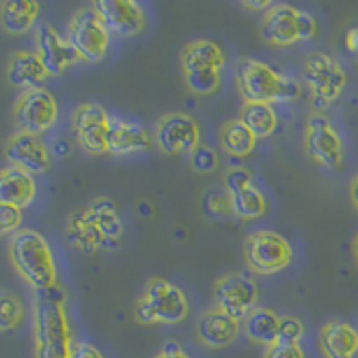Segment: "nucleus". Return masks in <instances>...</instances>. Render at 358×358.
<instances>
[{
    "label": "nucleus",
    "mask_w": 358,
    "mask_h": 358,
    "mask_svg": "<svg viewBox=\"0 0 358 358\" xmlns=\"http://www.w3.org/2000/svg\"><path fill=\"white\" fill-rule=\"evenodd\" d=\"M34 342L36 358H70L72 330L65 312V297L54 285L40 290L34 303Z\"/></svg>",
    "instance_id": "f257e3e1"
},
{
    "label": "nucleus",
    "mask_w": 358,
    "mask_h": 358,
    "mask_svg": "<svg viewBox=\"0 0 358 358\" xmlns=\"http://www.w3.org/2000/svg\"><path fill=\"white\" fill-rule=\"evenodd\" d=\"M9 257L22 278L36 292L52 289L57 281L52 249L34 229H18L9 244Z\"/></svg>",
    "instance_id": "f03ea898"
},
{
    "label": "nucleus",
    "mask_w": 358,
    "mask_h": 358,
    "mask_svg": "<svg viewBox=\"0 0 358 358\" xmlns=\"http://www.w3.org/2000/svg\"><path fill=\"white\" fill-rule=\"evenodd\" d=\"M236 83L245 102H289L301 95V85L260 59L244 57L236 69Z\"/></svg>",
    "instance_id": "7ed1b4c3"
},
{
    "label": "nucleus",
    "mask_w": 358,
    "mask_h": 358,
    "mask_svg": "<svg viewBox=\"0 0 358 358\" xmlns=\"http://www.w3.org/2000/svg\"><path fill=\"white\" fill-rule=\"evenodd\" d=\"M188 315L183 290L163 278L147 281L145 292L134 305V317L142 324H178Z\"/></svg>",
    "instance_id": "20e7f679"
},
{
    "label": "nucleus",
    "mask_w": 358,
    "mask_h": 358,
    "mask_svg": "<svg viewBox=\"0 0 358 358\" xmlns=\"http://www.w3.org/2000/svg\"><path fill=\"white\" fill-rule=\"evenodd\" d=\"M317 34V22L310 13L289 4H273L264 13L262 38L273 45H292L312 40Z\"/></svg>",
    "instance_id": "39448f33"
},
{
    "label": "nucleus",
    "mask_w": 358,
    "mask_h": 358,
    "mask_svg": "<svg viewBox=\"0 0 358 358\" xmlns=\"http://www.w3.org/2000/svg\"><path fill=\"white\" fill-rule=\"evenodd\" d=\"M303 78L317 110L331 106L346 86V72L337 59L324 52H312L303 63Z\"/></svg>",
    "instance_id": "423d86ee"
},
{
    "label": "nucleus",
    "mask_w": 358,
    "mask_h": 358,
    "mask_svg": "<svg viewBox=\"0 0 358 358\" xmlns=\"http://www.w3.org/2000/svg\"><path fill=\"white\" fill-rule=\"evenodd\" d=\"M66 40L81 59L88 63L101 62L110 45V31L104 27L92 6L79 9L66 29Z\"/></svg>",
    "instance_id": "0eeeda50"
},
{
    "label": "nucleus",
    "mask_w": 358,
    "mask_h": 358,
    "mask_svg": "<svg viewBox=\"0 0 358 358\" xmlns=\"http://www.w3.org/2000/svg\"><path fill=\"white\" fill-rule=\"evenodd\" d=\"M245 262L258 274H276L285 271L294 252L285 236L276 231H257L245 241Z\"/></svg>",
    "instance_id": "6e6552de"
},
{
    "label": "nucleus",
    "mask_w": 358,
    "mask_h": 358,
    "mask_svg": "<svg viewBox=\"0 0 358 358\" xmlns=\"http://www.w3.org/2000/svg\"><path fill=\"white\" fill-rule=\"evenodd\" d=\"M57 120V102L49 90H27L15 106V124L20 133L40 136Z\"/></svg>",
    "instance_id": "1a4fd4ad"
},
{
    "label": "nucleus",
    "mask_w": 358,
    "mask_h": 358,
    "mask_svg": "<svg viewBox=\"0 0 358 358\" xmlns=\"http://www.w3.org/2000/svg\"><path fill=\"white\" fill-rule=\"evenodd\" d=\"M213 297L217 308L235 317L236 321H244L245 315L257 305L258 287L248 274H226L215 283Z\"/></svg>",
    "instance_id": "9d476101"
},
{
    "label": "nucleus",
    "mask_w": 358,
    "mask_h": 358,
    "mask_svg": "<svg viewBox=\"0 0 358 358\" xmlns=\"http://www.w3.org/2000/svg\"><path fill=\"white\" fill-rule=\"evenodd\" d=\"M305 147L310 158L321 163L322 167L337 169L344 158L341 134L322 113L310 115L306 122Z\"/></svg>",
    "instance_id": "9b49d317"
},
{
    "label": "nucleus",
    "mask_w": 358,
    "mask_h": 358,
    "mask_svg": "<svg viewBox=\"0 0 358 358\" xmlns=\"http://www.w3.org/2000/svg\"><path fill=\"white\" fill-rule=\"evenodd\" d=\"M156 143L165 155H190L201 143V129L187 113H169L156 124Z\"/></svg>",
    "instance_id": "f8f14e48"
},
{
    "label": "nucleus",
    "mask_w": 358,
    "mask_h": 358,
    "mask_svg": "<svg viewBox=\"0 0 358 358\" xmlns=\"http://www.w3.org/2000/svg\"><path fill=\"white\" fill-rule=\"evenodd\" d=\"M73 129L81 149L88 155H104L108 152V124L110 115L99 104H81L73 111Z\"/></svg>",
    "instance_id": "ddd939ff"
},
{
    "label": "nucleus",
    "mask_w": 358,
    "mask_h": 358,
    "mask_svg": "<svg viewBox=\"0 0 358 358\" xmlns=\"http://www.w3.org/2000/svg\"><path fill=\"white\" fill-rule=\"evenodd\" d=\"M92 8L97 11L104 27L117 36H136L147 24L145 11L133 0H99Z\"/></svg>",
    "instance_id": "4468645a"
},
{
    "label": "nucleus",
    "mask_w": 358,
    "mask_h": 358,
    "mask_svg": "<svg viewBox=\"0 0 358 358\" xmlns=\"http://www.w3.org/2000/svg\"><path fill=\"white\" fill-rule=\"evenodd\" d=\"M4 155L11 167L22 169L29 174H43L50 165V156L40 136L29 133L13 134L6 142Z\"/></svg>",
    "instance_id": "2eb2a0df"
},
{
    "label": "nucleus",
    "mask_w": 358,
    "mask_h": 358,
    "mask_svg": "<svg viewBox=\"0 0 358 358\" xmlns=\"http://www.w3.org/2000/svg\"><path fill=\"white\" fill-rule=\"evenodd\" d=\"M36 54L49 76H59L81 57L72 49L69 40L57 33L52 25H40L36 31Z\"/></svg>",
    "instance_id": "dca6fc26"
},
{
    "label": "nucleus",
    "mask_w": 358,
    "mask_h": 358,
    "mask_svg": "<svg viewBox=\"0 0 358 358\" xmlns=\"http://www.w3.org/2000/svg\"><path fill=\"white\" fill-rule=\"evenodd\" d=\"M197 337L204 346L220 350V348L231 346L241 334V321L224 313L222 310H206L197 319Z\"/></svg>",
    "instance_id": "f3484780"
},
{
    "label": "nucleus",
    "mask_w": 358,
    "mask_h": 358,
    "mask_svg": "<svg viewBox=\"0 0 358 358\" xmlns=\"http://www.w3.org/2000/svg\"><path fill=\"white\" fill-rule=\"evenodd\" d=\"M151 147V136L140 124L124 118L110 117L108 124V152L118 156L147 151Z\"/></svg>",
    "instance_id": "a211bd4d"
},
{
    "label": "nucleus",
    "mask_w": 358,
    "mask_h": 358,
    "mask_svg": "<svg viewBox=\"0 0 358 358\" xmlns=\"http://www.w3.org/2000/svg\"><path fill=\"white\" fill-rule=\"evenodd\" d=\"M36 197V181L29 172L17 167H6L0 171V204L25 208Z\"/></svg>",
    "instance_id": "6ab92c4d"
},
{
    "label": "nucleus",
    "mask_w": 358,
    "mask_h": 358,
    "mask_svg": "<svg viewBox=\"0 0 358 358\" xmlns=\"http://www.w3.org/2000/svg\"><path fill=\"white\" fill-rule=\"evenodd\" d=\"M6 76H8L9 85L17 86V88L34 90L41 88L45 79L49 78V72L36 52L20 50V52L13 54L9 59Z\"/></svg>",
    "instance_id": "aec40b11"
},
{
    "label": "nucleus",
    "mask_w": 358,
    "mask_h": 358,
    "mask_svg": "<svg viewBox=\"0 0 358 358\" xmlns=\"http://www.w3.org/2000/svg\"><path fill=\"white\" fill-rule=\"evenodd\" d=\"M319 344L326 358H357L358 330L348 322H328L319 335Z\"/></svg>",
    "instance_id": "412c9836"
},
{
    "label": "nucleus",
    "mask_w": 358,
    "mask_h": 358,
    "mask_svg": "<svg viewBox=\"0 0 358 358\" xmlns=\"http://www.w3.org/2000/svg\"><path fill=\"white\" fill-rule=\"evenodd\" d=\"M92 222L97 226L99 231L102 236L106 238L104 241V248H117L120 236L124 231V224L120 215L117 212V204L110 197H97L94 203L86 208Z\"/></svg>",
    "instance_id": "4be33fe9"
},
{
    "label": "nucleus",
    "mask_w": 358,
    "mask_h": 358,
    "mask_svg": "<svg viewBox=\"0 0 358 358\" xmlns=\"http://www.w3.org/2000/svg\"><path fill=\"white\" fill-rule=\"evenodd\" d=\"M66 238H69L70 245L78 248L79 251L86 252V255H92L97 249L104 248V236L99 231L97 226L92 222L88 212L85 210H79V212H73L69 217V222H66Z\"/></svg>",
    "instance_id": "5701e85b"
},
{
    "label": "nucleus",
    "mask_w": 358,
    "mask_h": 358,
    "mask_svg": "<svg viewBox=\"0 0 358 358\" xmlns=\"http://www.w3.org/2000/svg\"><path fill=\"white\" fill-rule=\"evenodd\" d=\"M242 326H244V334L249 341L271 348L278 342L280 315H276V312H273V310L255 306L244 317Z\"/></svg>",
    "instance_id": "b1692460"
},
{
    "label": "nucleus",
    "mask_w": 358,
    "mask_h": 358,
    "mask_svg": "<svg viewBox=\"0 0 358 358\" xmlns=\"http://www.w3.org/2000/svg\"><path fill=\"white\" fill-rule=\"evenodd\" d=\"M40 4L33 0H6L0 4V25L9 34H24L33 27Z\"/></svg>",
    "instance_id": "393cba45"
},
{
    "label": "nucleus",
    "mask_w": 358,
    "mask_h": 358,
    "mask_svg": "<svg viewBox=\"0 0 358 358\" xmlns=\"http://www.w3.org/2000/svg\"><path fill=\"white\" fill-rule=\"evenodd\" d=\"M185 72L213 69L220 70L226 63L222 49L212 40H197L188 43L181 54Z\"/></svg>",
    "instance_id": "a878e982"
},
{
    "label": "nucleus",
    "mask_w": 358,
    "mask_h": 358,
    "mask_svg": "<svg viewBox=\"0 0 358 358\" xmlns=\"http://www.w3.org/2000/svg\"><path fill=\"white\" fill-rule=\"evenodd\" d=\"M241 122L257 138H267L276 131L278 117L273 104H267V102H245L241 110Z\"/></svg>",
    "instance_id": "bb28decb"
},
{
    "label": "nucleus",
    "mask_w": 358,
    "mask_h": 358,
    "mask_svg": "<svg viewBox=\"0 0 358 358\" xmlns=\"http://www.w3.org/2000/svg\"><path fill=\"white\" fill-rule=\"evenodd\" d=\"M257 136L241 122V118L229 120L220 129V145L231 156H248L255 149Z\"/></svg>",
    "instance_id": "cd10ccee"
},
{
    "label": "nucleus",
    "mask_w": 358,
    "mask_h": 358,
    "mask_svg": "<svg viewBox=\"0 0 358 358\" xmlns=\"http://www.w3.org/2000/svg\"><path fill=\"white\" fill-rule=\"evenodd\" d=\"M229 203H231V213L245 220L258 219L265 213V197L255 185L236 190L229 194Z\"/></svg>",
    "instance_id": "c85d7f7f"
},
{
    "label": "nucleus",
    "mask_w": 358,
    "mask_h": 358,
    "mask_svg": "<svg viewBox=\"0 0 358 358\" xmlns=\"http://www.w3.org/2000/svg\"><path fill=\"white\" fill-rule=\"evenodd\" d=\"M24 317V306L15 294L0 290V331L17 328Z\"/></svg>",
    "instance_id": "c756f323"
},
{
    "label": "nucleus",
    "mask_w": 358,
    "mask_h": 358,
    "mask_svg": "<svg viewBox=\"0 0 358 358\" xmlns=\"http://www.w3.org/2000/svg\"><path fill=\"white\" fill-rule=\"evenodd\" d=\"M185 81L188 88L197 95L213 94L220 85V70L204 69L185 72Z\"/></svg>",
    "instance_id": "7c9ffc66"
},
{
    "label": "nucleus",
    "mask_w": 358,
    "mask_h": 358,
    "mask_svg": "<svg viewBox=\"0 0 358 358\" xmlns=\"http://www.w3.org/2000/svg\"><path fill=\"white\" fill-rule=\"evenodd\" d=\"M190 162L192 167L196 169L197 172H203V174H208V172H215L219 169V156L213 151L210 145H204V143H199V145L190 152Z\"/></svg>",
    "instance_id": "2f4dec72"
},
{
    "label": "nucleus",
    "mask_w": 358,
    "mask_h": 358,
    "mask_svg": "<svg viewBox=\"0 0 358 358\" xmlns=\"http://www.w3.org/2000/svg\"><path fill=\"white\" fill-rule=\"evenodd\" d=\"M305 337V326L296 317H280V330H278L276 344H290L296 346Z\"/></svg>",
    "instance_id": "473e14b6"
},
{
    "label": "nucleus",
    "mask_w": 358,
    "mask_h": 358,
    "mask_svg": "<svg viewBox=\"0 0 358 358\" xmlns=\"http://www.w3.org/2000/svg\"><path fill=\"white\" fill-rule=\"evenodd\" d=\"M22 210L20 208L0 204V235H8L20 228Z\"/></svg>",
    "instance_id": "72a5a7b5"
},
{
    "label": "nucleus",
    "mask_w": 358,
    "mask_h": 358,
    "mask_svg": "<svg viewBox=\"0 0 358 358\" xmlns=\"http://www.w3.org/2000/svg\"><path fill=\"white\" fill-rule=\"evenodd\" d=\"M252 185L251 174H249L245 169H229L228 174L224 176V187H226V192L228 194H233L236 190H242V188Z\"/></svg>",
    "instance_id": "f704fd0d"
},
{
    "label": "nucleus",
    "mask_w": 358,
    "mask_h": 358,
    "mask_svg": "<svg viewBox=\"0 0 358 358\" xmlns=\"http://www.w3.org/2000/svg\"><path fill=\"white\" fill-rule=\"evenodd\" d=\"M264 358H306L305 351L299 344L290 346V344H274V346L265 350Z\"/></svg>",
    "instance_id": "c9c22d12"
},
{
    "label": "nucleus",
    "mask_w": 358,
    "mask_h": 358,
    "mask_svg": "<svg viewBox=\"0 0 358 358\" xmlns=\"http://www.w3.org/2000/svg\"><path fill=\"white\" fill-rule=\"evenodd\" d=\"M70 358H104V355L88 342H72V350H70Z\"/></svg>",
    "instance_id": "e433bc0d"
},
{
    "label": "nucleus",
    "mask_w": 358,
    "mask_h": 358,
    "mask_svg": "<svg viewBox=\"0 0 358 358\" xmlns=\"http://www.w3.org/2000/svg\"><path fill=\"white\" fill-rule=\"evenodd\" d=\"M156 358H190V355H187L183 351V348L179 346L178 342L174 341H169L163 344L162 351Z\"/></svg>",
    "instance_id": "4c0bfd02"
},
{
    "label": "nucleus",
    "mask_w": 358,
    "mask_h": 358,
    "mask_svg": "<svg viewBox=\"0 0 358 358\" xmlns=\"http://www.w3.org/2000/svg\"><path fill=\"white\" fill-rule=\"evenodd\" d=\"M346 47L351 52H358V27L351 29L346 34Z\"/></svg>",
    "instance_id": "58836bf2"
},
{
    "label": "nucleus",
    "mask_w": 358,
    "mask_h": 358,
    "mask_svg": "<svg viewBox=\"0 0 358 358\" xmlns=\"http://www.w3.org/2000/svg\"><path fill=\"white\" fill-rule=\"evenodd\" d=\"M244 6L248 9H257V11H267L271 6H273V2H249V0H245Z\"/></svg>",
    "instance_id": "ea45409f"
},
{
    "label": "nucleus",
    "mask_w": 358,
    "mask_h": 358,
    "mask_svg": "<svg viewBox=\"0 0 358 358\" xmlns=\"http://www.w3.org/2000/svg\"><path fill=\"white\" fill-rule=\"evenodd\" d=\"M351 201H353V204L358 210V174L353 179V183H351Z\"/></svg>",
    "instance_id": "a19ab883"
},
{
    "label": "nucleus",
    "mask_w": 358,
    "mask_h": 358,
    "mask_svg": "<svg viewBox=\"0 0 358 358\" xmlns=\"http://www.w3.org/2000/svg\"><path fill=\"white\" fill-rule=\"evenodd\" d=\"M353 252H355V258H357L358 262V235L355 236V241H353Z\"/></svg>",
    "instance_id": "79ce46f5"
}]
</instances>
